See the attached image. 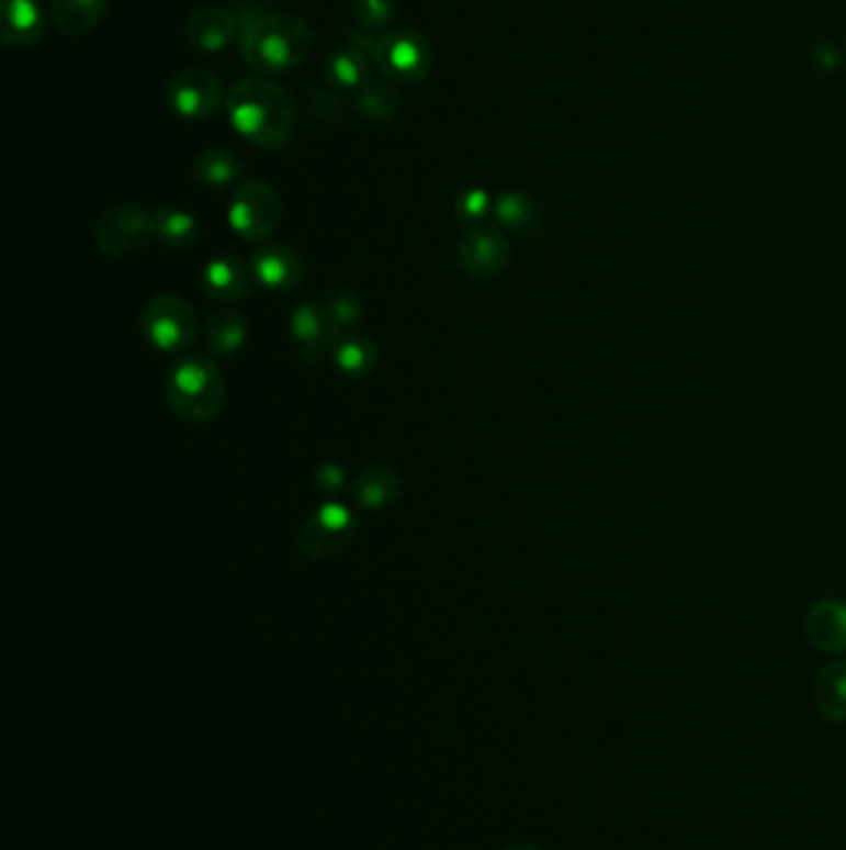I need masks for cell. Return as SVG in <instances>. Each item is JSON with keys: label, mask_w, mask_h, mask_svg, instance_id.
<instances>
[{"label": "cell", "mask_w": 846, "mask_h": 850, "mask_svg": "<svg viewBox=\"0 0 846 850\" xmlns=\"http://www.w3.org/2000/svg\"><path fill=\"white\" fill-rule=\"evenodd\" d=\"M226 112L234 130L261 149L286 147L296 132V100L279 80L253 75L244 78L226 94Z\"/></svg>", "instance_id": "1"}, {"label": "cell", "mask_w": 846, "mask_h": 850, "mask_svg": "<svg viewBox=\"0 0 846 850\" xmlns=\"http://www.w3.org/2000/svg\"><path fill=\"white\" fill-rule=\"evenodd\" d=\"M244 60L256 75H283L306 63L313 51V31L301 15L263 13L241 31Z\"/></svg>", "instance_id": "2"}, {"label": "cell", "mask_w": 846, "mask_h": 850, "mask_svg": "<svg viewBox=\"0 0 846 850\" xmlns=\"http://www.w3.org/2000/svg\"><path fill=\"white\" fill-rule=\"evenodd\" d=\"M167 401L187 423L214 421L226 405L224 373L204 356H187L167 376Z\"/></svg>", "instance_id": "3"}, {"label": "cell", "mask_w": 846, "mask_h": 850, "mask_svg": "<svg viewBox=\"0 0 846 850\" xmlns=\"http://www.w3.org/2000/svg\"><path fill=\"white\" fill-rule=\"evenodd\" d=\"M370 58L383 78L393 82H420L435 65L430 41L413 27H390L380 33Z\"/></svg>", "instance_id": "4"}, {"label": "cell", "mask_w": 846, "mask_h": 850, "mask_svg": "<svg viewBox=\"0 0 846 850\" xmlns=\"http://www.w3.org/2000/svg\"><path fill=\"white\" fill-rule=\"evenodd\" d=\"M147 342L159 351L177 354L194 344L199 334V318L194 306L182 297L161 294L147 301L139 316Z\"/></svg>", "instance_id": "5"}, {"label": "cell", "mask_w": 846, "mask_h": 850, "mask_svg": "<svg viewBox=\"0 0 846 850\" xmlns=\"http://www.w3.org/2000/svg\"><path fill=\"white\" fill-rule=\"evenodd\" d=\"M281 194L263 179H246L229 206L232 230L244 242H266L281 224Z\"/></svg>", "instance_id": "6"}, {"label": "cell", "mask_w": 846, "mask_h": 850, "mask_svg": "<svg viewBox=\"0 0 846 850\" xmlns=\"http://www.w3.org/2000/svg\"><path fill=\"white\" fill-rule=\"evenodd\" d=\"M151 236H157L155 214L142 210L135 202L110 206L94 224V244L110 257H127L145 249Z\"/></svg>", "instance_id": "7"}, {"label": "cell", "mask_w": 846, "mask_h": 850, "mask_svg": "<svg viewBox=\"0 0 846 850\" xmlns=\"http://www.w3.org/2000/svg\"><path fill=\"white\" fill-rule=\"evenodd\" d=\"M358 533V519L353 510L340 503H326L313 513L298 530V550L311 560L328 562L338 557L353 543Z\"/></svg>", "instance_id": "8"}, {"label": "cell", "mask_w": 846, "mask_h": 850, "mask_svg": "<svg viewBox=\"0 0 846 850\" xmlns=\"http://www.w3.org/2000/svg\"><path fill=\"white\" fill-rule=\"evenodd\" d=\"M224 82L212 70L189 68L177 72L167 85V102L174 115L184 120H204L222 105Z\"/></svg>", "instance_id": "9"}, {"label": "cell", "mask_w": 846, "mask_h": 850, "mask_svg": "<svg viewBox=\"0 0 846 850\" xmlns=\"http://www.w3.org/2000/svg\"><path fill=\"white\" fill-rule=\"evenodd\" d=\"M460 267L474 279H494L509 267L511 247L499 230L472 226L458 244Z\"/></svg>", "instance_id": "10"}, {"label": "cell", "mask_w": 846, "mask_h": 850, "mask_svg": "<svg viewBox=\"0 0 846 850\" xmlns=\"http://www.w3.org/2000/svg\"><path fill=\"white\" fill-rule=\"evenodd\" d=\"M241 21L232 8L199 5L184 21L187 43L202 53H218L241 37Z\"/></svg>", "instance_id": "11"}, {"label": "cell", "mask_w": 846, "mask_h": 850, "mask_svg": "<svg viewBox=\"0 0 846 850\" xmlns=\"http://www.w3.org/2000/svg\"><path fill=\"white\" fill-rule=\"evenodd\" d=\"M289 328L293 342L298 346V358L306 366L320 364L323 356L332 354V348L338 346V336L332 334L326 316V306L323 304L303 301L301 306L293 309Z\"/></svg>", "instance_id": "12"}, {"label": "cell", "mask_w": 846, "mask_h": 850, "mask_svg": "<svg viewBox=\"0 0 846 850\" xmlns=\"http://www.w3.org/2000/svg\"><path fill=\"white\" fill-rule=\"evenodd\" d=\"M253 279L269 291H293L306 279V261L286 244H263L251 254Z\"/></svg>", "instance_id": "13"}, {"label": "cell", "mask_w": 846, "mask_h": 850, "mask_svg": "<svg viewBox=\"0 0 846 850\" xmlns=\"http://www.w3.org/2000/svg\"><path fill=\"white\" fill-rule=\"evenodd\" d=\"M804 631L820 651L842 655L846 651V602L834 597L814 602L804 617Z\"/></svg>", "instance_id": "14"}, {"label": "cell", "mask_w": 846, "mask_h": 850, "mask_svg": "<svg viewBox=\"0 0 846 850\" xmlns=\"http://www.w3.org/2000/svg\"><path fill=\"white\" fill-rule=\"evenodd\" d=\"M45 33V13L37 0H3V41L5 47H31Z\"/></svg>", "instance_id": "15"}, {"label": "cell", "mask_w": 846, "mask_h": 850, "mask_svg": "<svg viewBox=\"0 0 846 850\" xmlns=\"http://www.w3.org/2000/svg\"><path fill=\"white\" fill-rule=\"evenodd\" d=\"M202 283L208 299L222 301V304H234L251 294V279L239 259L234 257H216L204 267Z\"/></svg>", "instance_id": "16"}, {"label": "cell", "mask_w": 846, "mask_h": 850, "mask_svg": "<svg viewBox=\"0 0 846 850\" xmlns=\"http://www.w3.org/2000/svg\"><path fill=\"white\" fill-rule=\"evenodd\" d=\"M323 78L336 92H360L370 82V65L363 51L353 45H343L332 51L326 65H323Z\"/></svg>", "instance_id": "17"}, {"label": "cell", "mask_w": 846, "mask_h": 850, "mask_svg": "<svg viewBox=\"0 0 846 850\" xmlns=\"http://www.w3.org/2000/svg\"><path fill=\"white\" fill-rule=\"evenodd\" d=\"M108 13V0H53V25L65 37H82L94 31Z\"/></svg>", "instance_id": "18"}, {"label": "cell", "mask_w": 846, "mask_h": 850, "mask_svg": "<svg viewBox=\"0 0 846 850\" xmlns=\"http://www.w3.org/2000/svg\"><path fill=\"white\" fill-rule=\"evenodd\" d=\"M246 336H249L246 318L239 314V311H232V309L214 311L204 326V344L214 356H232L236 351H241L246 344Z\"/></svg>", "instance_id": "19"}, {"label": "cell", "mask_w": 846, "mask_h": 850, "mask_svg": "<svg viewBox=\"0 0 846 850\" xmlns=\"http://www.w3.org/2000/svg\"><path fill=\"white\" fill-rule=\"evenodd\" d=\"M397 495H401V476L387 466L365 468L353 488L356 503L363 510L387 507Z\"/></svg>", "instance_id": "20"}, {"label": "cell", "mask_w": 846, "mask_h": 850, "mask_svg": "<svg viewBox=\"0 0 846 850\" xmlns=\"http://www.w3.org/2000/svg\"><path fill=\"white\" fill-rule=\"evenodd\" d=\"M494 214H497L504 230L519 236H534L541 230V222H544L539 204L524 192H504L494 204Z\"/></svg>", "instance_id": "21"}, {"label": "cell", "mask_w": 846, "mask_h": 850, "mask_svg": "<svg viewBox=\"0 0 846 850\" xmlns=\"http://www.w3.org/2000/svg\"><path fill=\"white\" fill-rule=\"evenodd\" d=\"M814 698L832 722H846V661H832L816 676Z\"/></svg>", "instance_id": "22"}, {"label": "cell", "mask_w": 846, "mask_h": 850, "mask_svg": "<svg viewBox=\"0 0 846 850\" xmlns=\"http://www.w3.org/2000/svg\"><path fill=\"white\" fill-rule=\"evenodd\" d=\"M157 239L167 244L169 249H192L202 236L199 222L189 212L172 210V206H159L155 212Z\"/></svg>", "instance_id": "23"}, {"label": "cell", "mask_w": 846, "mask_h": 850, "mask_svg": "<svg viewBox=\"0 0 846 850\" xmlns=\"http://www.w3.org/2000/svg\"><path fill=\"white\" fill-rule=\"evenodd\" d=\"M241 172V163L232 149L226 147H208L194 163V175L208 189H218L234 182Z\"/></svg>", "instance_id": "24"}, {"label": "cell", "mask_w": 846, "mask_h": 850, "mask_svg": "<svg viewBox=\"0 0 846 850\" xmlns=\"http://www.w3.org/2000/svg\"><path fill=\"white\" fill-rule=\"evenodd\" d=\"M358 112L368 122H387L401 110V94L393 88V80H370L363 90L358 92Z\"/></svg>", "instance_id": "25"}, {"label": "cell", "mask_w": 846, "mask_h": 850, "mask_svg": "<svg viewBox=\"0 0 846 850\" xmlns=\"http://www.w3.org/2000/svg\"><path fill=\"white\" fill-rule=\"evenodd\" d=\"M377 346L368 336H343L332 348V361L348 376H368L377 366Z\"/></svg>", "instance_id": "26"}, {"label": "cell", "mask_w": 846, "mask_h": 850, "mask_svg": "<svg viewBox=\"0 0 846 850\" xmlns=\"http://www.w3.org/2000/svg\"><path fill=\"white\" fill-rule=\"evenodd\" d=\"M323 306H326L328 324L332 328V334L338 336V342L343 336H348L346 331L353 326L356 321H360V316H363V301H360V297L350 294V291H340V294H332Z\"/></svg>", "instance_id": "27"}, {"label": "cell", "mask_w": 846, "mask_h": 850, "mask_svg": "<svg viewBox=\"0 0 846 850\" xmlns=\"http://www.w3.org/2000/svg\"><path fill=\"white\" fill-rule=\"evenodd\" d=\"M395 3L393 0H353V21L370 33L383 31L393 21Z\"/></svg>", "instance_id": "28"}, {"label": "cell", "mask_w": 846, "mask_h": 850, "mask_svg": "<svg viewBox=\"0 0 846 850\" xmlns=\"http://www.w3.org/2000/svg\"><path fill=\"white\" fill-rule=\"evenodd\" d=\"M454 212H458L462 222L482 224L492 212L489 194L484 192V189H467V192H462L458 197V202H454Z\"/></svg>", "instance_id": "29"}, {"label": "cell", "mask_w": 846, "mask_h": 850, "mask_svg": "<svg viewBox=\"0 0 846 850\" xmlns=\"http://www.w3.org/2000/svg\"><path fill=\"white\" fill-rule=\"evenodd\" d=\"M311 115L316 122H320V125H326V122H332L336 118H340V92L336 90H313L311 92Z\"/></svg>", "instance_id": "30"}, {"label": "cell", "mask_w": 846, "mask_h": 850, "mask_svg": "<svg viewBox=\"0 0 846 850\" xmlns=\"http://www.w3.org/2000/svg\"><path fill=\"white\" fill-rule=\"evenodd\" d=\"M346 485V470L336 462H323L316 470V490L323 495H336Z\"/></svg>", "instance_id": "31"}, {"label": "cell", "mask_w": 846, "mask_h": 850, "mask_svg": "<svg viewBox=\"0 0 846 850\" xmlns=\"http://www.w3.org/2000/svg\"><path fill=\"white\" fill-rule=\"evenodd\" d=\"M504 850H541V848H534V846H509V848H504Z\"/></svg>", "instance_id": "32"}]
</instances>
